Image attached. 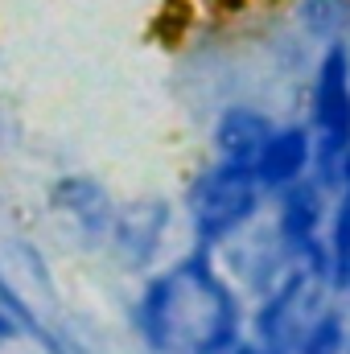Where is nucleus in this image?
I'll use <instances>...</instances> for the list:
<instances>
[{"label":"nucleus","instance_id":"1","mask_svg":"<svg viewBox=\"0 0 350 354\" xmlns=\"http://www.w3.org/2000/svg\"><path fill=\"white\" fill-rule=\"evenodd\" d=\"M132 330L153 354H231L243 342V309L214 252L194 248L185 260L145 280L132 301Z\"/></svg>","mask_w":350,"mask_h":354},{"label":"nucleus","instance_id":"6","mask_svg":"<svg viewBox=\"0 0 350 354\" xmlns=\"http://www.w3.org/2000/svg\"><path fill=\"white\" fill-rule=\"evenodd\" d=\"M272 115L252 107V103H231L219 111L210 145H214V161H231V165H252L264 140L272 136Z\"/></svg>","mask_w":350,"mask_h":354},{"label":"nucleus","instance_id":"13","mask_svg":"<svg viewBox=\"0 0 350 354\" xmlns=\"http://www.w3.org/2000/svg\"><path fill=\"white\" fill-rule=\"evenodd\" d=\"M231 354H268V346H264V342H256V338H243V342H239Z\"/></svg>","mask_w":350,"mask_h":354},{"label":"nucleus","instance_id":"10","mask_svg":"<svg viewBox=\"0 0 350 354\" xmlns=\"http://www.w3.org/2000/svg\"><path fill=\"white\" fill-rule=\"evenodd\" d=\"M0 305H4V309L17 317V326H21L25 334H33V338H37V346H42L46 354H66L62 346H58V338H54V334L42 326V317L29 309V301H25V297H21L12 284H8V276H4V272H0Z\"/></svg>","mask_w":350,"mask_h":354},{"label":"nucleus","instance_id":"9","mask_svg":"<svg viewBox=\"0 0 350 354\" xmlns=\"http://www.w3.org/2000/svg\"><path fill=\"white\" fill-rule=\"evenodd\" d=\"M297 354H347V317L338 309H317L301 330Z\"/></svg>","mask_w":350,"mask_h":354},{"label":"nucleus","instance_id":"12","mask_svg":"<svg viewBox=\"0 0 350 354\" xmlns=\"http://www.w3.org/2000/svg\"><path fill=\"white\" fill-rule=\"evenodd\" d=\"M338 194L350 198V153L342 157V169H338Z\"/></svg>","mask_w":350,"mask_h":354},{"label":"nucleus","instance_id":"2","mask_svg":"<svg viewBox=\"0 0 350 354\" xmlns=\"http://www.w3.org/2000/svg\"><path fill=\"white\" fill-rule=\"evenodd\" d=\"M264 194L252 165H231V161H210L198 169L185 189V210L194 227V248L214 252L231 243L243 227L256 223L264 206Z\"/></svg>","mask_w":350,"mask_h":354},{"label":"nucleus","instance_id":"5","mask_svg":"<svg viewBox=\"0 0 350 354\" xmlns=\"http://www.w3.org/2000/svg\"><path fill=\"white\" fill-rule=\"evenodd\" d=\"M252 174L268 198L313 174V132L309 124H276L252 161Z\"/></svg>","mask_w":350,"mask_h":354},{"label":"nucleus","instance_id":"3","mask_svg":"<svg viewBox=\"0 0 350 354\" xmlns=\"http://www.w3.org/2000/svg\"><path fill=\"white\" fill-rule=\"evenodd\" d=\"M309 132H313V181L338 189V169L350 153V46L330 41L317 58L309 91Z\"/></svg>","mask_w":350,"mask_h":354},{"label":"nucleus","instance_id":"7","mask_svg":"<svg viewBox=\"0 0 350 354\" xmlns=\"http://www.w3.org/2000/svg\"><path fill=\"white\" fill-rule=\"evenodd\" d=\"M54 206L62 214H71L87 235H103L111 239V227H116V206L107 198V189L95 181V177H83V174H71V177H58L54 189H50Z\"/></svg>","mask_w":350,"mask_h":354},{"label":"nucleus","instance_id":"11","mask_svg":"<svg viewBox=\"0 0 350 354\" xmlns=\"http://www.w3.org/2000/svg\"><path fill=\"white\" fill-rule=\"evenodd\" d=\"M21 334H25V330L17 326V317H12V313H8V309L0 305V346H4V342H17Z\"/></svg>","mask_w":350,"mask_h":354},{"label":"nucleus","instance_id":"8","mask_svg":"<svg viewBox=\"0 0 350 354\" xmlns=\"http://www.w3.org/2000/svg\"><path fill=\"white\" fill-rule=\"evenodd\" d=\"M326 252H330V288H350V198L338 194L326 227Z\"/></svg>","mask_w":350,"mask_h":354},{"label":"nucleus","instance_id":"4","mask_svg":"<svg viewBox=\"0 0 350 354\" xmlns=\"http://www.w3.org/2000/svg\"><path fill=\"white\" fill-rule=\"evenodd\" d=\"M326 185H317L313 177H301L297 185L276 194V239L280 248L293 256V264L301 260V252H309L330 223V202H326Z\"/></svg>","mask_w":350,"mask_h":354}]
</instances>
